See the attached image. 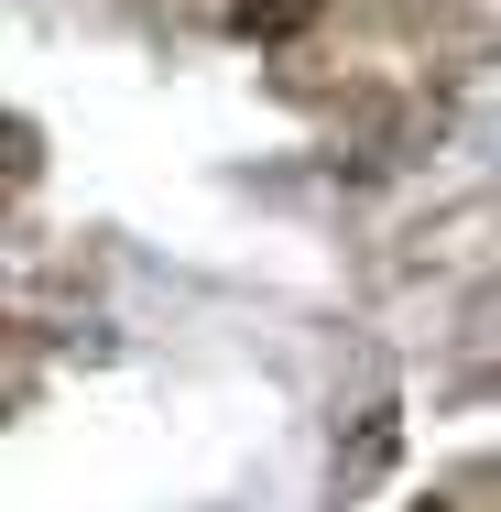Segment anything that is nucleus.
<instances>
[{
    "label": "nucleus",
    "mask_w": 501,
    "mask_h": 512,
    "mask_svg": "<svg viewBox=\"0 0 501 512\" xmlns=\"http://www.w3.org/2000/svg\"><path fill=\"white\" fill-rule=\"evenodd\" d=\"M305 22H316V0H240V33H251V44H284Z\"/></svg>",
    "instance_id": "obj_1"
}]
</instances>
